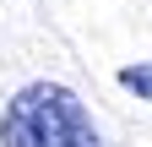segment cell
<instances>
[{
  "instance_id": "6da1fadb",
  "label": "cell",
  "mask_w": 152,
  "mask_h": 147,
  "mask_svg": "<svg viewBox=\"0 0 152 147\" xmlns=\"http://www.w3.org/2000/svg\"><path fill=\"white\" fill-rule=\"evenodd\" d=\"M0 147H103L87 104L60 82L22 87L0 115Z\"/></svg>"
},
{
  "instance_id": "7a4b0ae2",
  "label": "cell",
  "mask_w": 152,
  "mask_h": 147,
  "mask_svg": "<svg viewBox=\"0 0 152 147\" xmlns=\"http://www.w3.org/2000/svg\"><path fill=\"white\" fill-rule=\"evenodd\" d=\"M120 87H130L136 98L152 104V65H125V71H120Z\"/></svg>"
}]
</instances>
